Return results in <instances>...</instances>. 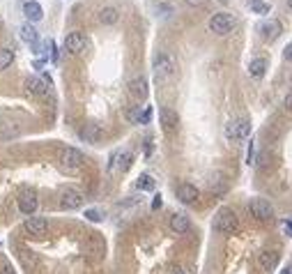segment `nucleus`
Segmentation results:
<instances>
[{
  "mask_svg": "<svg viewBox=\"0 0 292 274\" xmlns=\"http://www.w3.org/2000/svg\"><path fill=\"white\" fill-rule=\"evenodd\" d=\"M233 28H235V19L228 12H218V14H214L209 19V30L214 35H228V32H233Z\"/></svg>",
  "mask_w": 292,
  "mask_h": 274,
  "instance_id": "obj_4",
  "label": "nucleus"
},
{
  "mask_svg": "<svg viewBox=\"0 0 292 274\" xmlns=\"http://www.w3.org/2000/svg\"><path fill=\"white\" fill-rule=\"evenodd\" d=\"M85 219L92 221V224H99V221H104V212L97 208H90V210H85Z\"/></svg>",
  "mask_w": 292,
  "mask_h": 274,
  "instance_id": "obj_27",
  "label": "nucleus"
},
{
  "mask_svg": "<svg viewBox=\"0 0 292 274\" xmlns=\"http://www.w3.org/2000/svg\"><path fill=\"white\" fill-rule=\"evenodd\" d=\"M81 139H83L85 143H99V141L104 139V129H101V125H97V122H90V125H85L83 129H81Z\"/></svg>",
  "mask_w": 292,
  "mask_h": 274,
  "instance_id": "obj_14",
  "label": "nucleus"
},
{
  "mask_svg": "<svg viewBox=\"0 0 292 274\" xmlns=\"http://www.w3.org/2000/svg\"><path fill=\"white\" fill-rule=\"evenodd\" d=\"M278 274H290V272H287V269H283V272H278Z\"/></svg>",
  "mask_w": 292,
  "mask_h": 274,
  "instance_id": "obj_42",
  "label": "nucleus"
},
{
  "mask_svg": "<svg viewBox=\"0 0 292 274\" xmlns=\"http://www.w3.org/2000/svg\"><path fill=\"white\" fill-rule=\"evenodd\" d=\"M83 152L81 150H76V148H64L62 150V155H60V164L64 166V168H69V170H74V168H81L83 166Z\"/></svg>",
  "mask_w": 292,
  "mask_h": 274,
  "instance_id": "obj_8",
  "label": "nucleus"
},
{
  "mask_svg": "<svg viewBox=\"0 0 292 274\" xmlns=\"http://www.w3.org/2000/svg\"><path fill=\"white\" fill-rule=\"evenodd\" d=\"M281 23L278 21H267V23H263V28H260V35H263L265 42H274L281 37Z\"/></svg>",
  "mask_w": 292,
  "mask_h": 274,
  "instance_id": "obj_19",
  "label": "nucleus"
},
{
  "mask_svg": "<svg viewBox=\"0 0 292 274\" xmlns=\"http://www.w3.org/2000/svg\"><path fill=\"white\" fill-rule=\"evenodd\" d=\"M265 72H267V60L265 58H253L251 65H248V74H251L253 79H263Z\"/></svg>",
  "mask_w": 292,
  "mask_h": 274,
  "instance_id": "obj_21",
  "label": "nucleus"
},
{
  "mask_svg": "<svg viewBox=\"0 0 292 274\" xmlns=\"http://www.w3.org/2000/svg\"><path fill=\"white\" fill-rule=\"evenodd\" d=\"M23 230L32 237H44L46 230H49V221L42 219V217H30V219H25Z\"/></svg>",
  "mask_w": 292,
  "mask_h": 274,
  "instance_id": "obj_10",
  "label": "nucleus"
},
{
  "mask_svg": "<svg viewBox=\"0 0 292 274\" xmlns=\"http://www.w3.org/2000/svg\"><path fill=\"white\" fill-rule=\"evenodd\" d=\"M237 228H239V221L233 210L230 208L218 210L216 217H214V230H218V233H223V235H233V233H237Z\"/></svg>",
  "mask_w": 292,
  "mask_h": 274,
  "instance_id": "obj_1",
  "label": "nucleus"
},
{
  "mask_svg": "<svg viewBox=\"0 0 292 274\" xmlns=\"http://www.w3.org/2000/svg\"><path fill=\"white\" fill-rule=\"evenodd\" d=\"M251 134V120L248 118H237V120H230L226 125V139L230 141H242Z\"/></svg>",
  "mask_w": 292,
  "mask_h": 274,
  "instance_id": "obj_3",
  "label": "nucleus"
},
{
  "mask_svg": "<svg viewBox=\"0 0 292 274\" xmlns=\"http://www.w3.org/2000/svg\"><path fill=\"white\" fill-rule=\"evenodd\" d=\"M253 150H256V143L251 141V143H248V155H246V161H248V164H253Z\"/></svg>",
  "mask_w": 292,
  "mask_h": 274,
  "instance_id": "obj_33",
  "label": "nucleus"
},
{
  "mask_svg": "<svg viewBox=\"0 0 292 274\" xmlns=\"http://www.w3.org/2000/svg\"><path fill=\"white\" fill-rule=\"evenodd\" d=\"M209 189H212L214 194H221V191L226 189V178H223L221 173H214L212 180H209Z\"/></svg>",
  "mask_w": 292,
  "mask_h": 274,
  "instance_id": "obj_24",
  "label": "nucleus"
},
{
  "mask_svg": "<svg viewBox=\"0 0 292 274\" xmlns=\"http://www.w3.org/2000/svg\"><path fill=\"white\" fill-rule=\"evenodd\" d=\"M37 208H40V200H37L35 191H23V194L19 196V210L23 215H35Z\"/></svg>",
  "mask_w": 292,
  "mask_h": 274,
  "instance_id": "obj_11",
  "label": "nucleus"
},
{
  "mask_svg": "<svg viewBox=\"0 0 292 274\" xmlns=\"http://www.w3.org/2000/svg\"><path fill=\"white\" fill-rule=\"evenodd\" d=\"M12 62H14V49H0V70H7Z\"/></svg>",
  "mask_w": 292,
  "mask_h": 274,
  "instance_id": "obj_25",
  "label": "nucleus"
},
{
  "mask_svg": "<svg viewBox=\"0 0 292 274\" xmlns=\"http://www.w3.org/2000/svg\"><path fill=\"white\" fill-rule=\"evenodd\" d=\"M129 92L136 97L138 101L148 99L150 95V88H148V79H143V76H136V79L129 81Z\"/></svg>",
  "mask_w": 292,
  "mask_h": 274,
  "instance_id": "obj_13",
  "label": "nucleus"
},
{
  "mask_svg": "<svg viewBox=\"0 0 292 274\" xmlns=\"http://www.w3.org/2000/svg\"><path fill=\"white\" fill-rule=\"evenodd\" d=\"M287 7H290V10H292V0H287Z\"/></svg>",
  "mask_w": 292,
  "mask_h": 274,
  "instance_id": "obj_41",
  "label": "nucleus"
},
{
  "mask_svg": "<svg viewBox=\"0 0 292 274\" xmlns=\"http://www.w3.org/2000/svg\"><path fill=\"white\" fill-rule=\"evenodd\" d=\"M19 35H21V40H23L25 44H30L32 49H37V46H40V32H37V28L32 23H23V25H21Z\"/></svg>",
  "mask_w": 292,
  "mask_h": 274,
  "instance_id": "obj_15",
  "label": "nucleus"
},
{
  "mask_svg": "<svg viewBox=\"0 0 292 274\" xmlns=\"http://www.w3.org/2000/svg\"><path fill=\"white\" fill-rule=\"evenodd\" d=\"M49 85H51V81H46L44 76H37V74L28 76V79L23 81V88L28 90L30 95H49Z\"/></svg>",
  "mask_w": 292,
  "mask_h": 274,
  "instance_id": "obj_9",
  "label": "nucleus"
},
{
  "mask_svg": "<svg viewBox=\"0 0 292 274\" xmlns=\"http://www.w3.org/2000/svg\"><path fill=\"white\" fill-rule=\"evenodd\" d=\"M283 58H285V60H292V42L285 46V49H283Z\"/></svg>",
  "mask_w": 292,
  "mask_h": 274,
  "instance_id": "obj_34",
  "label": "nucleus"
},
{
  "mask_svg": "<svg viewBox=\"0 0 292 274\" xmlns=\"http://www.w3.org/2000/svg\"><path fill=\"white\" fill-rule=\"evenodd\" d=\"M154 178L150 173H143V175H138V180H136V189H140V191H152L154 189Z\"/></svg>",
  "mask_w": 292,
  "mask_h": 274,
  "instance_id": "obj_23",
  "label": "nucleus"
},
{
  "mask_svg": "<svg viewBox=\"0 0 292 274\" xmlns=\"http://www.w3.org/2000/svg\"><path fill=\"white\" fill-rule=\"evenodd\" d=\"M131 161H134V155H131V152H127V150H124L122 155H120V161H118V168L122 170H129V166H131Z\"/></svg>",
  "mask_w": 292,
  "mask_h": 274,
  "instance_id": "obj_28",
  "label": "nucleus"
},
{
  "mask_svg": "<svg viewBox=\"0 0 292 274\" xmlns=\"http://www.w3.org/2000/svg\"><path fill=\"white\" fill-rule=\"evenodd\" d=\"M285 269H287V272H290V274H292V263H290V265H287V267H285Z\"/></svg>",
  "mask_w": 292,
  "mask_h": 274,
  "instance_id": "obj_40",
  "label": "nucleus"
},
{
  "mask_svg": "<svg viewBox=\"0 0 292 274\" xmlns=\"http://www.w3.org/2000/svg\"><path fill=\"white\" fill-rule=\"evenodd\" d=\"M64 51L71 55H79L85 51V46H88V40H85L83 32H69V35L64 37Z\"/></svg>",
  "mask_w": 292,
  "mask_h": 274,
  "instance_id": "obj_7",
  "label": "nucleus"
},
{
  "mask_svg": "<svg viewBox=\"0 0 292 274\" xmlns=\"http://www.w3.org/2000/svg\"><path fill=\"white\" fill-rule=\"evenodd\" d=\"M120 155H122V150H113V155H111V159H108V170H115V166H118V161H120Z\"/></svg>",
  "mask_w": 292,
  "mask_h": 274,
  "instance_id": "obj_31",
  "label": "nucleus"
},
{
  "mask_svg": "<svg viewBox=\"0 0 292 274\" xmlns=\"http://www.w3.org/2000/svg\"><path fill=\"white\" fill-rule=\"evenodd\" d=\"M177 198L182 200L184 205H193L196 200L200 198V191L196 185H191V182H184V185L177 187Z\"/></svg>",
  "mask_w": 292,
  "mask_h": 274,
  "instance_id": "obj_12",
  "label": "nucleus"
},
{
  "mask_svg": "<svg viewBox=\"0 0 292 274\" xmlns=\"http://www.w3.org/2000/svg\"><path fill=\"white\" fill-rule=\"evenodd\" d=\"M283 230H285V235L292 237V221H283Z\"/></svg>",
  "mask_w": 292,
  "mask_h": 274,
  "instance_id": "obj_35",
  "label": "nucleus"
},
{
  "mask_svg": "<svg viewBox=\"0 0 292 274\" xmlns=\"http://www.w3.org/2000/svg\"><path fill=\"white\" fill-rule=\"evenodd\" d=\"M154 74H157V79H168V76L175 74V58L168 53V51H159L157 55H154Z\"/></svg>",
  "mask_w": 292,
  "mask_h": 274,
  "instance_id": "obj_2",
  "label": "nucleus"
},
{
  "mask_svg": "<svg viewBox=\"0 0 292 274\" xmlns=\"http://www.w3.org/2000/svg\"><path fill=\"white\" fill-rule=\"evenodd\" d=\"M23 14L28 16L30 23H35V21H42L44 10H42V5L37 3V0H25V3H23Z\"/></svg>",
  "mask_w": 292,
  "mask_h": 274,
  "instance_id": "obj_18",
  "label": "nucleus"
},
{
  "mask_svg": "<svg viewBox=\"0 0 292 274\" xmlns=\"http://www.w3.org/2000/svg\"><path fill=\"white\" fill-rule=\"evenodd\" d=\"M58 205L60 210H79L83 205V194L79 189H74V187H67V189L60 191Z\"/></svg>",
  "mask_w": 292,
  "mask_h": 274,
  "instance_id": "obj_5",
  "label": "nucleus"
},
{
  "mask_svg": "<svg viewBox=\"0 0 292 274\" xmlns=\"http://www.w3.org/2000/svg\"><path fill=\"white\" fill-rule=\"evenodd\" d=\"M118 19H120V14H118V10H115V7H104V10L99 12V21H101L104 25L118 23Z\"/></svg>",
  "mask_w": 292,
  "mask_h": 274,
  "instance_id": "obj_22",
  "label": "nucleus"
},
{
  "mask_svg": "<svg viewBox=\"0 0 292 274\" xmlns=\"http://www.w3.org/2000/svg\"><path fill=\"white\" fill-rule=\"evenodd\" d=\"M159 118H161V127H164V131H175L179 125V118L177 113H175L173 109H161L159 111Z\"/></svg>",
  "mask_w": 292,
  "mask_h": 274,
  "instance_id": "obj_16",
  "label": "nucleus"
},
{
  "mask_svg": "<svg viewBox=\"0 0 292 274\" xmlns=\"http://www.w3.org/2000/svg\"><path fill=\"white\" fill-rule=\"evenodd\" d=\"M251 10L256 12V14L265 16V14H269V10H272V5H269L267 0H251Z\"/></svg>",
  "mask_w": 292,
  "mask_h": 274,
  "instance_id": "obj_26",
  "label": "nucleus"
},
{
  "mask_svg": "<svg viewBox=\"0 0 292 274\" xmlns=\"http://www.w3.org/2000/svg\"><path fill=\"white\" fill-rule=\"evenodd\" d=\"M150 120H152V106H145V111L138 115V122L140 125H148Z\"/></svg>",
  "mask_w": 292,
  "mask_h": 274,
  "instance_id": "obj_30",
  "label": "nucleus"
},
{
  "mask_svg": "<svg viewBox=\"0 0 292 274\" xmlns=\"http://www.w3.org/2000/svg\"><path fill=\"white\" fill-rule=\"evenodd\" d=\"M248 210H251V217L258 221L274 219V208H272V203L265 198H253L251 203H248Z\"/></svg>",
  "mask_w": 292,
  "mask_h": 274,
  "instance_id": "obj_6",
  "label": "nucleus"
},
{
  "mask_svg": "<svg viewBox=\"0 0 292 274\" xmlns=\"http://www.w3.org/2000/svg\"><path fill=\"white\" fill-rule=\"evenodd\" d=\"M173 274H189L187 269H182V267H177V269H173Z\"/></svg>",
  "mask_w": 292,
  "mask_h": 274,
  "instance_id": "obj_39",
  "label": "nucleus"
},
{
  "mask_svg": "<svg viewBox=\"0 0 292 274\" xmlns=\"http://www.w3.org/2000/svg\"><path fill=\"white\" fill-rule=\"evenodd\" d=\"M21 260L25 267H37V256L35 251H21Z\"/></svg>",
  "mask_w": 292,
  "mask_h": 274,
  "instance_id": "obj_29",
  "label": "nucleus"
},
{
  "mask_svg": "<svg viewBox=\"0 0 292 274\" xmlns=\"http://www.w3.org/2000/svg\"><path fill=\"white\" fill-rule=\"evenodd\" d=\"M145 155H152V141H145Z\"/></svg>",
  "mask_w": 292,
  "mask_h": 274,
  "instance_id": "obj_38",
  "label": "nucleus"
},
{
  "mask_svg": "<svg viewBox=\"0 0 292 274\" xmlns=\"http://www.w3.org/2000/svg\"><path fill=\"white\" fill-rule=\"evenodd\" d=\"M283 106H285L287 113H292V92H287V97H285V101H283Z\"/></svg>",
  "mask_w": 292,
  "mask_h": 274,
  "instance_id": "obj_32",
  "label": "nucleus"
},
{
  "mask_svg": "<svg viewBox=\"0 0 292 274\" xmlns=\"http://www.w3.org/2000/svg\"><path fill=\"white\" fill-rule=\"evenodd\" d=\"M191 228V221H189V217L187 215H173L170 217V230L173 233H177V235H182V233H187V230Z\"/></svg>",
  "mask_w": 292,
  "mask_h": 274,
  "instance_id": "obj_20",
  "label": "nucleus"
},
{
  "mask_svg": "<svg viewBox=\"0 0 292 274\" xmlns=\"http://www.w3.org/2000/svg\"><path fill=\"white\" fill-rule=\"evenodd\" d=\"M159 208H161V196H154V200H152V210H159Z\"/></svg>",
  "mask_w": 292,
  "mask_h": 274,
  "instance_id": "obj_36",
  "label": "nucleus"
},
{
  "mask_svg": "<svg viewBox=\"0 0 292 274\" xmlns=\"http://www.w3.org/2000/svg\"><path fill=\"white\" fill-rule=\"evenodd\" d=\"M0 274H16V269L12 267V265H5V267H3V272Z\"/></svg>",
  "mask_w": 292,
  "mask_h": 274,
  "instance_id": "obj_37",
  "label": "nucleus"
},
{
  "mask_svg": "<svg viewBox=\"0 0 292 274\" xmlns=\"http://www.w3.org/2000/svg\"><path fill=\"white\" fill-rule=\"evenodd\" d=\"M258 263H260V269L263 272H274L276 269V265H278V254L276 251H263V254L258 256Z\"/></svg>",
  "mask_w": 292,
  "mask_h": 274,
  "instance_id": "obj_17",
  "label": "nucleus"
}]
</instances>
